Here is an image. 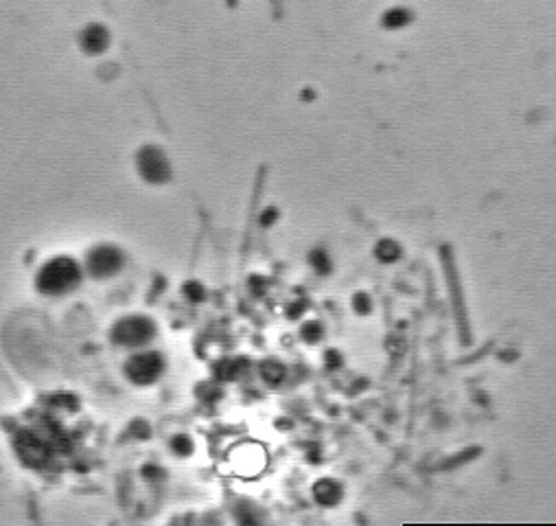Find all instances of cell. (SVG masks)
Listing matches in <instances>:
<instances>
[{"instance_id": "11", "label": "cell", "mask_w": 556, "mask_h": 526, "mask_svg": "<svg viewBox=\"0 0 556 526\" xmlns=\"http://www.w3.org/2000/svg\"><path fill=\"white\" fill-rule=\"evenodd\" d=\"M184 294H187L191 300H195V302H200V300H204L206 298V289L202 287V283H197V281H191V283H187L184 285Z\"/></svg>"}, {"instance_id": "9", "label": "cell", "mask_w": 556, "mask_h": 526, "mask_svg": "<svg viewBox=\"0 0 556 526\" xmlns=\"http://www.w3.org/2000/svg\"><path fill=\"white\" fill-rule=\"evenodd\" d=\"M315 498L320 500V502L328 505V502H333V496H335V484L333 482H317L315 484Z\"/></svg>"}, {"instance_id": "1", "label": "cell", "mask_w": 556, "mask_h": 526, "mask_svg": "<svg viewBox=\"0 0 556 526\" xmlns=\"http://www.w3.org/2000/svg\"><path fill=\"white\" fill-rule=\"evenodd\" d=\"M82 279V270L71 257H55L37 274V289L48 296H59L71 289Z\"/></svg>"}, {"instance_id": "8", "label": "cell", "mask_w": 556, "mask_h": 526, "mask_svg": "<svg viewBox=\"0 0 556 526\" xmlns=\"http://www.w3.org/2000/svg\"><path fill=\"white\" fill-rule=\"evenodd\" d=\"M261 375H263V379L268 381V384H278V381H281L283 375H285V368H283L281 362L266 360L261 364Z\"/></svg>"}, {"instance_id": "7", "label": "cell", "mask_w": 556, "mask_h": 526, "mask_svg": "<svg viewBox=\"0 0 556 526\" xmlns=\"http://www.w3.org/2000/svg\"><path fill=\"white\" fill-rule=\"evenodd\" d=\"M142 171H145V176L151 178V180H163L167 174V165L160 156L149 149V152L142 154Z\"/></svg>"}, {"instance_id": "10", "label": "cell", "mask_w": 556, "mask_h": 526, "mask_svg": "<svg viewBox=\"0 0 556 526\" xmlns=\"http://www.w3.org/2000/svg\"><path fill=\"white\" fill-rule=\"evenodd\" d=\"M171 450H174L178 456H189L193 452V441L189 437H184V434H178L171 441Z\"/></svg>"}, {"instance_id": "4", "label": "cell", "mask_w": 556, "mask_h": 526, "mask_svg": "<svg viewBox=\"0 0 556 526\" xmlns=\"http://www.w3.org/2000/svg\"><path fill=\"white\" fill-rule=\"evenodd\" d=\"M230 467L237 476H257V473L266 465V450L257 443H241L228 454Z\"/></svg>"}, {"instance_id": "13", "label": "cell", "mask_w": 556, "mask_h": 526, "mask_svg": "<svg viewBox=\"0 0 556 526\" xmlns=\"http://www.w3.org/2000/svg\"><path fill=\"white\" fill-rule=\"evenodd\" d=\"M302 334L307 340H317V325H307L302 329Z\"/></svg>"}, {"instance_id": "2", "label": "cell", "mask_w": 556, "mask_h": 526, "mask_svg": "<svg viewBox=\"0 0 556 526\" xmlns=\"http://www.w3.org/2000/svg\"><path fill=\"white\" fill-rule=\"evenodd\" d=\"M156 334V325L145 318V316H129V318L118 320L112 329V338L116 345L123 347H140L149 342Z\"/></svg>"}, {"instance_id": "12", "label": "cell", "mask_w": 556, "mask_h": 526, "mask_svg": "<svg viewBox=\"0 0 556 526\" xmlns=\"http://www.w3.org/2000/svg\"><path fill=\"white\" fill-rule=\"evenodd\" d=\"M239 366H241L239 360H237V362H223V364L219 366V371H217V373H219L223 379H232V377H237V375L241 373V368H239Z\"/></svg>"}, {"instance_id": "6", "label": "cell", "mask_w": 556, "mask_h": 526, "mask_svg": "<svg viewBox=\"0 0 556 526\" xmlns=\"http://www.w3.org/2000/svg\"><path fill=\"white\" fill-rule=\"evenodd\" d=\"M16 452L26 465L39 467L48 460V441L35 437L29 430H22L16 437Z\"/></svg>"}, {"instance_id": "5", "label": "cell", "mask_w": 556, "mask_h": 526, "mask_svg": "<svg viewBox=\"0 0 556 526\" xmlns=\"http://www.w3.org/2000/svg\"><path fill=\"white\" fill-rule=\"evenodd\" d=\"M123 266V255L112 246H99L88 255V270L92 276L103 279V276H112Z\"/></svg>"}, {"instance_id": "3", "label": "cell", "mask_w": 556, "mask_h": 526, "mask_svg": "<svg viewBox=\"0 0 556 526\" xmlns=\"http://www.w3.org/2000/svg\"><path fill=\"white\" fill-rule=\"evenodd\" d=\"M165 371V360L160 353L156 351H147V353H136L134 358H129V362L125 364V373L127 377L134 381V384H151L158 377L163 375Z\"/></svg>"}]
</instances>
